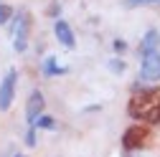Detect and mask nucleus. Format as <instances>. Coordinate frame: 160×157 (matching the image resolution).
Returning <instances> with one entry per match:
<instances>
[{
    "mask_svg": "<svg viewBox=\"0 0 160 157\" xmlns=\"http://www.w3.org/2000/svg\"><path fill=\"white\" fill-rule=\"evenodd\" d=\"M69 69L66 66H58V58H56V53H51V56H46L43 58V76H64Z\"/></svg>",
    "mask_w": 160,
    "mask_h": 157,
    "instance_id": "obj_9",
    "label": "nucleus"
},
{
    "mask_svg": "<svg viewBox=\"0 0 160 157\" xmlns=\"http://www.w3.org/2000/svg\"><path fill=\"white\" fill-rule=\"evenodd\" d=\"M28 31H31V18L26 13L13 15V26H10V38H13V48L18 53H23L28 48Z\"/></svg>",
    "mask_w": 160,
    "mask_h": 157,
    "instance_id": "obj_2",
    "label": "nucleus"
},
{
    "mask_svg": "<svg viewBox=\"0 0 160 157\" xmlns=\"http://www.w3.org/2000/svg\"><path fill=\"white\" fill-rule=\"evenodd\" d=\"M158 46H160V33L155 31V28H150L145 36H142V41H140V53H155L158 51Z\"/></svg>",
    "mask_w": 160,
    "mask_h": 157,
    "instance_id": "obj_8",
    "label": "nucleus"
},
{
    "mask_svg": "<svg viewBox=\"0 0 160 157\" xmlns=\"http://www.w3.org/2000/svg\"><path fill=\"white\" fill-rule=\"evenodd\" d=\"M109 69H112L114 74H122V71H125V61H119V58H112V61H109Z\"/></svg>",
    "mask_w": 160,
    "mask_h": 157,
    "instance_id": "obj_14",
    "label": "nucleus"
},
{
    "mask_svg": "<svg viewBox=\"0 0 160 157\" xmlns=\"http://www.w3.org/2000/svg\"><path fill=\"white\" fill-rule=\"evenodd\" d=\"M53 36H56V41L61 43L64 48H74L76 46V38H74V31L66 21H56L53 23Z\"/></svg>",
    "mask_w": 160,
    "mask_h": 157,
    "instance_id": "obj_7",
    "label": "nucleus"
},
{
    "mask_svg": "<svg viewBox=\"0 0 160 157\" xmlns=\"http://www.w3.org/2000/svg\"><path fill=\"white\" fill-rule=\"evenodd\" d=\"M43 107H46V99H43V94L41 91H31V96H28V104H26V122H28V127H33L36 124V119L43 114Z\"/></svg>",
    "mask_w": 160,
    "mask_h": 157,
    "instance_id": "obj_6",
    "label": "nucleus"
},
{
    "mask_svg": "<svg viewBox=\"0 0 160 157\" xmlns=\"http://www.w3.org/2000/svg\"><path fill=\"white\" fill-rule=\"evenodd\" d=\"M160 0H122L125 8H142V5H158Z\"/></svg>",
    "mask_w": 160,
    "mask_h": 157,
    "instance_id": "obj_11",
    "label": "nucleus"
},
{
    "mask_svg": "<svg viewBox=\"0 0 160 157\" xmlns=\"http://www.w3.org/2000/svg\"><path fill=\"white\" fill-rule=\"evenodd\" d=\"M140 78H142V81H160V53H158V51L142 56Z\"/></svg>",
    "mask_w": 160,
    "mask_h": 157,
    "instance_id": "obj_5",
    "label": "nucleus"
},
{
    "mask_svg": "<svg viewBox=\"0 0 160 157\" xmlns=\"http://www.w3.org/2000/svg\"><path fill=\"white\" fill-rule=\"evenodd\" d=\"M26 145H28V147H36V145H38V137H36V127H28V132H26Z\"/></svg>",
    "mask_w": 160,
    "mask_h": 157,
    "instance_id": "obj_13",
    "label": "nucleus"
},
{
    "mask_svg": "<svg viewBox=\"0 0 160 157\" xmlns=\"http://www.w3.org/2000/svg\"><path fill=\"white\" fill-rule=\"evenodd\" d=\"M13 157H26V155H13Z\"/></svg>",
    "mask_w": 160,
    "mask_h": 157,
    "instance_id": "obj_15",
    "label": "nucleus"
},
{
    "mask_svg": "<svg viewBox=\"0 0 160 157\" xmlns=\"http://www.w3.org/2000/svg\"><path fill=\"white\" fill-rule=\"evenodd\" d=\"M33 127H36V129H56V119H53L51 114H41V117L36 119Z\"/></svg>",
    "mask_w": 160,
    "mask_h": 157,
    "instance_id": "obj_10",
    "label": "nucleus"
},
{
    "mask_svg": "<svg viewBox=\"0 0 160 157\" xmlns=\"http://www.w3.org/2000/svg\"><path fill=\"white\" fill-rule=\"evenodd\" d=\"M15 86H18V74L15 69H8L3 81H0V112H8L15 99Z\"/></svg>",
    "mask_w": 160,
    "mask_h": 157,
    "instance_id": "obj_3",
    "label": "nucleus"
},
{
    "mask_svg": "<svg viewBox=\"0 0 160 157\" xmlns=\"http://www.w3.org/2000/svg\"><path fill=\"white\" fill-rule=\"evenodd\" d=\"M148 137H150V129H148V127L135 124V127H130V129L125 132L122 145H125V150H140V147L148 145Z\"/></svg>",
    "mask_w": 160,
    "mask_h": 157,
    "instance_id": "obj_4",
    "label": "nucleus"
},
{
    "mask_svg": "<svg viewBox=\"0 0 160 157\" xmlns=\"http://www.w3.org/2000/svg\"><path fill=\"white\" fill-rule=\"evenodd\" d=\"M10 18H13V8H10V5H3V3H0V26H3V23H8Z\"/></svg>",
    "mask_w": 160,
    "mask_h": 157,
    "instance_id": "obj_12",
    "label": "nucleus"
},
{
    "mask_svg": "<svg viewBox=\"0 0 160 157\" xmlns=\"http://www.w3.org/2000/svg\"><path fill=\"white\" fill-rule=\"evenodd\" d=\"M127 112L132 119H142L148 124H160V91L150 89V91L135 94L127 104Z\"/></svg>",
    "mask_w": 160,
    "mask_h": 157,
    "instance_id": "obj_1",
    "label": "nucleus"
}]
</instances>
